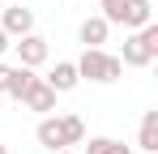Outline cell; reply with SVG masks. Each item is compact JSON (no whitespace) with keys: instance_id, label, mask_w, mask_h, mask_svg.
I'll use <instances>...</instances> for the list:
<instances>
[{"instance_id":"cell-13","label":"cell","mask_w":158,"mask_h":154,"mask_svg":"<svg viewBox=\"0 0 158 154\" xmlns=\"http://www.w3.org/2000/svg\"><path fill=\"white\" fill-rule=\"evenodd\" d=\"M60 124H64V137H69V146H81V141H85V124H81V116L64 111V116H60Z\"/></svg>"},{"instance_id":"cell-8","label":"cell","mask_w":158,"mask_h":154,"mask_svg":"<svg viewBox=\"0 0 158 154\" xmlns=\"http://www.w3.org/2000/svg\"><path fill=\"white\" fill-rule=\"evenodd\" d=\"M22 107H30V111H56V90L43 77H34V86L22 94Z\"/></svg>"},{"instance_id":"cell-17","label":"cell","mask_w":158,"mask_h":154,"mask_svg":"<svg viewBox=\"0 0 158 154\" xmlns=\"http://www.w3.org/2000/svg\"><path fill=\"white\" fill-rule=\"evenodd\" d=\"M0 154H9V150H4V146H0Z\"/></svg>"},{"instance_id":"cell-1","label":"cell","mask_w":158,"mask_h":154,"mask_svg":"<svg viewBox=\"0 0 158 154\" xmlns=\"http://www.w3.org/2000/svg\"><path fill=\"white\" fill-rule=\"evenodd\" d=\"M73 64H77V77H81V81H103V86L124 73L120 56H111V51H103V47H85L81 60H73Z\"/></svg>"},{"instance_id":"cell-6","label":"cell","mask_w":158,"mask_h":154,"mask_svg":"<svg viewBox=\"0 0 158 154\" xmlns=\"http://www.w3.org/2000/svg\"><path fill=\"white\" fill-rule=\"evenodd\" d=\"M34 137H39V146H47V150H69V137H64V124H60V116H43L39 128H34Z\"/></svg>"},{"instance_id":"cell-12","label":"cell","mask_w":158,"mask_h":154,"mask_svg":"<svg viewBox=\"0 0 158 154\" xmlns=\"http://www.w3.org/2000/svg\"><path fill=\"white\" fill-rule=\"evenodd\" d=\"M85 154H128V146H124L120 137H90Z\"/></svg>"},{"instance_id":"cell-14","label":"cell","mask_w":158,"mask_h":154,"mask_svg":"<svg viewBox=\"0 0 158 154\" xmlns=\"http://www.w3.org/2000/svg\"><path fill=\"white\" fill-rule=\"evenodd\" d=\"M9 73H13V69H9V64H0V94L9 90Z\"/></svg>"},{"instance_id":"cell-4","label":"cell","mask_w":158,"mask_h":154,"mask_svg":"<svg viewBox=\"0 0 158 154\" xmlns=\"http://www.w3.org/2000/svg\"><path fill=\"white\" fill-rule=\"evenodd\" d=\"M0 30H4L9 39L34 34V13H30V9H22V0H17L13 9H4V17H0Z\"/></svg>"},{"instance_id":"cell-11","label":"cell","mask_w":158,"mask_h":154,"mask_svg":"<svg viewBox=\"0 0 158 154\" xmlns=\"http://www.w3.org/2000/svg\"><path fill=\"white\" fill-rule=\"evenodd\" d=\"M30 86H34V69H26V64H17V69L9 73V90H4V94H13V99L22 103V94H26Z\"/></svg>"},{"instance_id":"cell-7","label":"cell","mask_w":158,"mask_h":154,"mask_svg":"<svg viewBox=\"0 0 158 154\" xmlns=\"http://www.w3.org/2000/svg\"><path fill=\"white\" fill-rule=\"evenodd\" d=\"M43 81H47V86H52L56 94H69V90H77V64H73V60H56V69L47 77H43Z\"/></svg>"},{"instance_id":"cell-3","label":"cell","mask_w":158,"mask_h":154,"mask_svg":"<svg viewBox=\"0 0 158 154\" xmlns=\"http://www.w3.org/2000/svg\"><path fill=\"white\" fill-rule=\"evenodd\" d=\"M13 47H17V64H26V69L47 64V56H52V47H47V39H43V34H22Z\"/></svg>"},{"instance_id":"cell-18","label":"cell","mask_w":158,"mask_h":154,"mask_svg":"<svg viewBox=\"0 0 158 154\" xmlns=\"http://www.w3.org/2000/svg\"><path fill=\"white\" fill-rule=\"evenodd\" d=\"M98 4H103V0H98Z\"/></svg>"},{"instance_id":"cell-16","label":"cell","mask_w":158,"mask_h":154,"mask_svg":"<svg viewBox=\"0 0 158 154\" xmlns=\"http://www.w3.org/2000/svg\"><path fill=\"white\" fill-rule=\"evenodd\" d=\"M56 154H73V150H56Z\"/></svg>"},{"instance_id":"cell-2","label":"cell","mask_w":158,"mask_h":154,"mask_svg":"<svg viewBox=\"0 0 158 154\" xmlns=\"http://www.w3.org/2000/svg\"><path fill=\"white\" fill-rule=\"evenodd\" d=\"M158 56V26H141V30H132L128 39H124V56H120V64H132V69H145V64H154Z\"/></svg>"},{"instance_id":"cell-15","label":"cell","mask_w":158,"mask_h":154,"mask_svg":"<svg viewBox=\"0 0 158 154\" xmlns=\"http://www.w3.org/2000/svg\"><path fill=\"white\" fill-rule=\"evenodd\" d=\"M13 47V43H9V34H4V30H0V56H4V51Z\"/></svg>"},{"instance_id":"cell-9","label":"cell","mask_w":158,"mask_h":154,"mask_svg":"<svg viewBox=\"0 0 158 154\" xmlns=\"http://www.w3.org/2000/svg\"><path fill=\"white\" fill-rule=\"evenodd\" d=\"M107 34H111V26H107L103 17H85V22H81V30H77V39L85 43V47H103Z\"/></svg>"},{"instance_id":"cell-5","label":"cell","mask_w":158,"mask_h":154,"mask_svg":"<svg viewBox=\"0 0 158 154\" xmlns=\"http://www.w3.org/2000/svg\"><path fill=\"white\" fill-rule=\"evenodd\" d=\"M154 22V4L150 0H120V26L128 30H141V26Z\"/></svg>"},{"instance_id":"cell-10","label":"cell","mask_w":158,"mask_h":154,"mask_svg":"<svg viewBox=\"0 0 158 154\" xmlns=\"http://www.w3.org/2000/svg\"><path fill=\"white\" fill-rule=\"evenodd\" d=\"M137 146L145 154H158V111H145L141 116V133H137Z\"/></svg>"}]
</instances>
